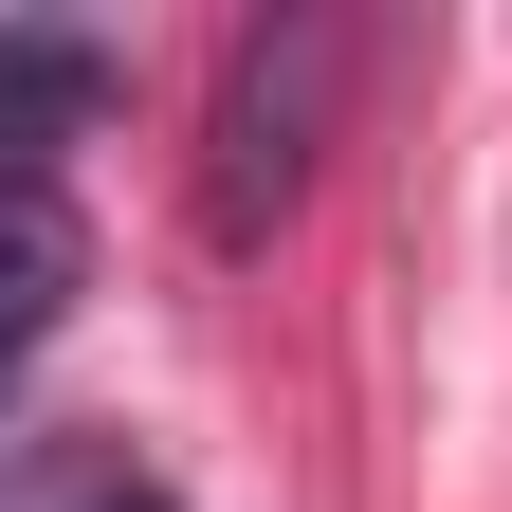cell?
I'll use <instances>...</instances> for the list:
<instances>
[{
	"mask_svg": "<svg viewBox=\"0 0 512 512\" xmlns=\"http://www.w3.org/2000/svg\"><path fill=\"white\" fill-rule=\"evenodd\" d=\"M55 311H74V202H55V183H0V366H19Z\"/></svg>",
	"mask_w": 512,
	"mask_h": 512,
	"instance_id": "obj_3",
	"label": "cell"
},
{
	"mask_svg": "<svg viewBox=\"0 0 512 512\" xmlns=\"http://www.w3.org/2000/svg\"><path fill=\"white\" fill-rule=\"evenodd\" d=\"M92 512H183V494H92Z\"/></svg>",
	"mask_w": 512,
	"mask_h": 512,
	"instance_id": "obj_4",
	"label": "cell"
},
{
	"mask_svg": "<svg viewBox=\"0 0 512 512\" xmlns=\"http://www.w3.org/2000/svg\"><path fill=\"white\" fill-rule=\"evenodd\" d=\"M330 19H256L220 55V128H202V220L220 238H275V202L311 183V128H330Z\"/></svg>",
	"mask_w": 512,
	"mask_h": 512,
	"instance_id": "obj_1",
	"label": "cell"
},
{
	"mask_svg": "<svg viewBox=\"0 0 512 512\" xmlns=\"http://www.w3.org/2000/svg\"><path fill=\"white\" fill-rule=\"evenodd\" d=\"M110 110V55L92 37H0V183H19L55 128H92Z\"/></svg>",
	"mask_w": 512,
	"mask_h": 512,
	"instance_id": "obj_2",
	"label": "cell"
}]
</instances>
